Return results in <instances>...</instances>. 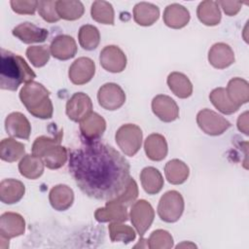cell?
I'll return each instance as SVG.
<instances>
[{"instance_id": "obj_1", "label": "cell", "mask_w": 249, "mask_h": 249, "mask_svg": "<svg viewBox=\"0 0 249 249\" xmlns=\"http://www.w3.org/2000/svg\"><path fill=\"white\" fill-rule=\"evenodd\" d=\"M68 170L85 195L100 200H112L121 196L131 178L124 157L97 140L85 141L69 153Z\"/></svg>"}, {"instance_id": "obj_2", "label": "cell", "mask_w": 249, "mask_h": 249, "mask_svg": "<svg viewBox=\"0 0 249 249\" xmlns=\"http://www.w3.org/2000/svg\"><path fill=\"white\" fill-rule=\"evenodd\" d=\"M36 77L23 57L12 52L1 49L0 88L15 91L22 83H29Z\"/></svg>"}, {"instance_id": "obj_3", "label": "cell", "mask_w": 249, "mask_h": 249, "mask_svg": "<svg viewBox=\"0 0 249 249\" xmlns=\"http://www.w3.org/2000/svg\"><path fill=\"white\" fill-rule=\"evenodd\" d=\"M50 91L37 82H29L19 91V98L27 111L36 118L50 119L53 116V104Z\"/></svg>"}, {"instance_id": "obj_4", "label": "cell", "mask_w": 249, "mask_h": 249, "mask_svg": "<svg viewBox=\"0 0 249 249\" xmlns=\"http://www.w3.org/2000/svg\"><path fill=\"white\" fill-rule=\"evenodd\" d=\"M62 136L63 130L60 129L53 137L40 136L36 138L32 145V155L41 158L50 169L61 167L68 159L65 147L60 145Z\"/></svg>"}, {"instance_id": "obj_5", "label": "cell", "mask_w": 249, "mask_h": 249, "mask_svg": "<svg viewBox=\"0 0 249 249\" xmlns=\"http://www.w3.org/2000/svg\"><path fill=\"white\" fill-rule=\"evenodd\" d=\"M142 130L133 124H126L122 125L116 132V143L128 157H133L140 149L142 143Z\"/></svg>"}, {"instance_id": "obj_6", "label": "cell", "mask_w": 249, "mask_h": 249, "mask_svg": "<svg viewBox=\"0 0 249 249\" xmlns=\"http://www.w3.org/2000/svg\"><path fill=\"white\" fill-rule=\"evenodd\" d=\"M184 211V199L177 191L166 192L158 204V214L166 223L178 221Z\"/></svg>"}, {"instance_id": "obj_7", "label": "cell", "mask_w": 249, "mask_h": 249, "mask_svg": "<svg viewBox=\"0 0 249 249\" xmlns=\"http://www.w3.org/2000/svg\"><path fill=\"white\" fill-rule=\"evenodd\" d=\"M196 123L204 133L212 136L224 133L231 126L228 120L209 109H203L197 113Z\"/></svg>"}, {"instance_id": "obj_8", "label": "cell", "mask_w": 249, "mask_h": 249, "mask_svg": "<svg viewBox=\"0 0 249 249\" xmlns=\"http://www.w3.org/2000/svg\"><path fill=\"white\" fill-rule=\"evenodd\" d=\"M154 218L155 211L152 205L145 199H140L131 206L130 221L141 237L151 227Z\"/></svg>"}, {"instance_id": "obj_9", "label": "cell", "mask_w": 249, "mask_h": 249, "mask_svg": "<svg viewBox=\"0 0 249 249\" xmlns=\"http://www.w3.org/2000/svg\"><path fill=\"white\" fill-rule=\"evenodd\" d=\"M25 230V222L21 215L14 212H5L0 217V246L4 242L9 244V240L13 237L23 234Z\"/></svg>"}, {"instance_id": "obj_10", "label": "cell", "mask_w": 249, "mask_h": 249, "mask_svg": "<svg viewBox=\"0 0 249 249\" xmlns=\"http://www.w3.org/2000/svg\"><path fill=\"white\" fill-rule=\"evenodd\" d=\"M97 99L101 107L114 111L124 105L125 102V93L119 85L107 83L98 89Z\"/></svg>"}, {"instance_id": "obj_11", "label": "cell", "mask_w": 249, "mask_h": 249, "mask_svg": "<svg viewBox=\"0 0 249 249\" xmlns=\"http://www.w3.org/2000/svg\"><path fill=\"white\" fill-rule=\"evenodd\" d=\"M92 102L89 95L83 92L74 93L66 104V114L74 122L81 123L92 113Z\"/></svg>"}, {"instance_id": "obj_12", "label": "cell", "mask_w": 249, "mask_h": 249, "mask_svg": "<svg viewBox=\"0 0 249 249\" xmlns=\"http://www.w3.org/2000/svg\"><path fill=\"white\" fill-rule=\"evenodd\" d=\"M101 66L108 72H122L126 65V56L124 53L117 46H106L99 55Z\"/></svg>"}, {"instance_id": "obj_13", "label": "cell", "mask_w": 249, "mask_h": 249, "mask_svg": "<svg viewBox=\"0 0 249 249\" xmlns=\"http://www.w3.org/2000/svg\"><path fill=\"white\" fill-rule=\"evenodd\" d=\"M152 110L154 114L162 122L170 123L179 116V108L176 102L169 96L159 94L153 98Z\"/></svg>"}, {"instance_id": "obj_14", "label": "cell", "mask_w": 249, "mask_h": 249, "mask_svg": "<svg viewBox=\"0 0 249 249\" xmlns=\"http://www.w3.org/2000/svg\"><path fill=\"white\" fill-rule=\"evenodd\" d=\"M95 72L93 60L89 57H79L69 68V79L75 85H84L91 80Z\"/></svg>"}, {"instance_id": "obj_15", "label": "cell", "mask_w": 249, "mask_h": 249, "mask_svg": "<svg viewBox=\"0 0 249 249\" xmlns=\"http://www.w3.org/2000/svg\"><path fill=\"white\" fill-rule=\"evenodd\" d=\"M5 129L7 133L13 137L27 140L30 136L31 125L23 114L14 112L7 116L5 120Z\"/></svg>"}, {"instance_id": "obj_16", "label": "cell", "mask_w": 249, "mask_h": 249, "mask_svg": "<svg viewBox=\"0 0 249 249\" xmlns=\"http://www.w3.org/2000/svg\"><path fill=\"white\" fill-rule=\"evenodd\" d=\"M95 220L101 223L105 222H124L127 220L126 206L116 199L108 200L104 207L96 209L94 213Z\"/></svg>"}, {"instance_id": "obj_17", "label": "cell", "mask_w": 249, "mask_h": 249, "mask_svg": "<svg viewBox=\"0 0 249 249\" xmlns=\"http://www.w3.org/2000/svg\"><path fill=\"white\" fill-rule=\"evenodd\" d=\"M106 128L105 120L97 113L92 112L80 123V130L85 141H96Z\"/></svg>"}, {"instance_id": "obj_18", "label": "cell", "mask_w": 249, "mask_h": 249, "mask_svg": "<svg viewBox=\"0 0 249 249\" xmlns=\"http://www.w3.org/2000/svg\"><path fill=\"white\" fill-rule=\"evenodd\" d=\"M13 35L25 44L44 42L48 37V30L36 26L31 22H22L13 29Z\"/></svg>"}, {"instance_id": "obj_19", "label": "cell", "mask_w": 249, "mask_h": 249, "mask_svg": "<svg viewBox=\"0 0 249 249\" xmlns=\"http://www.w3.org/2000/svg\"><path fill=\"white\" fill-rule=\"evenodd\" d=\"M208 60L215 68L224 69L234 62V53L229 45L216 43L209 50Z\"/></svg>"}, {"instance_id": "obj_20", "label": "cell", "mask_w": 249, "mask_h": 249, "mask_svg": "<svg viewBox=\"0 0 249 249\" xmlns=\"http://www.w3.org/2000/svg\"><path fill=\"white\" fill-rule=\"evenodd\" d=\"M50 51L53 57L59 60H67L75 56L77 45L71 36L59 35L53 40Z\"/></svg>"}, {"instance_id": "obj_21", "label": "cell", "mask_w": 249, "mask_h": 249, "mask_svg": "<svg viewBox=\"0 0 249 249\" xmlns=\"http://www.w3.org/2000/svg\"><path fill=\"white\" fill-rule=\"evenodd\" d=\"M25 192L22 182L16 179H4L0 184V199L3 203L13 204L19 201Z\"/></svg>"}, {"instance_id": "obj_22", "label": "cell", "mask_w": 249, "mask_h": 249, "mask_svg": "<svg viewBox=\"0 0 249 249\" xmlns=\"http://www.w3.org/2000/svg\"><path fill=\"white\" fill-rule=\"evenodd\" d=\"M190 20L189 11L182 5H168L163 12V21L165 25L171 28H182Z\"/></svg>"}, {"instance_id": "obj_23", "label": "cell", "mask_w": 249, "mask_h": 249, "mask_svg": "<svg viewBox=\"0 0 249 249\" xmlns=\"http://www.w3.org/2000/svg\"><path fill=\"white\" fill-rule=\"evenodd\" d=\"M144 149L147 157L155 161L163 160L167 155L166 140L159 133H152L146 138Z\"/></svg>"}, {"instance_id": "obj_24", "label": "cell", "mask_w": 249, "mask_h": 249, "mask_svg": "<svg viewBox=\"0 0 249 249\" xmlns=\"http://www.w3.org/2000/svg\"><path fill=\"white\" fill-rule=\"evenodd\" d=\"M49 199L53 209L57 211H64L72 205L74 193L66 185H57L51 190Z\"/></svg>"}, {"instance_id": "obj_25", "label": "cell", "mask_w": 249, "mask_h": 249, "mask_svg": "<svg viewBox=\"0 0 249 249\" xmlns=\"http://www.w3.org/2000/svg\"><path fill=\"white\" fill-rule=\"evenodd\" d=\"M140 180L144 191L148 195H156L163 187L162 175L153 166H148L142 169L140 173Z\"/></svg>"}, {"instance_id": "obj_26", "label": "cell", "mask_w": 249, "mask_h": 249, "mask_svg": "<svg viewBox=\"0 0 249 249\" xmlns=\"http://www.w3.org/2000/svg\"><path fill=\"white\" fill-rule=\"evenodd\" d=\"M160 17V10L157 6L141 2L134 6L133 9V18L134 20L142 26L152 25L155 21L158 20Z\"/></svg>"}, {"instance_id": "obj_27", "label": "cell", "mask_w": 249, "mask_h": 249, "mask_svg": "<svg viewBox=\"0 0 249 249\" xmlns=\"http://www.w3.org/2000/svg\"><path fill=\"white\" fill-rule=\"evenodd\" d=\"M167 85L170 90L179 98H187L193 93V85L183 73H170L167 77Z\"/></svg>"}, {"instance_id": "obj_28", "label": "cell", "mask_w": 249, "mask_h": 249, "mask_svg": "<svg viewBox=\"0 0 249 249\" xmlns=\"http://www.w3.org/2000/svg\"><path fill=\"white\" fill-rule=\"evenodd\" d=\"M44 161L41 158L34 155H25L18 163V170L23 177L28 179H37L43 174Z\"/></svg>"}, {"instance_id": "obj_29", "label": "cell", "mask_w": 249, "mask_h": 249, "mask_svg": "<svg viewBox=\"0 0 249 249\" xmlns=\"http://www.w3.org/2000/svg\"><path fill=\"white\" fill-rule=\"evenodd\" d=\"M164 173L169 183L179 185L187 180L189 176V167L182 160L174 159L165 164Z\"/></svg>"}, {"instance_id": "obj_30", "label": "cell", "mask_w": 249, "mask_h": 249, "mask_svg": "<svg viewBox=\"0 0 249 249\" xmlns=\"http://www.w3.org/2000/svg\"><path fill=\"white\" fill-rule=\"evenodd\" d=\"M226 91L230 100L239 107L248 101V83L243 79H231L228 84Z\"/></svg>"}, {"instance_id": "obj_31", "label": "cell", "mask_w": 249, "mask_h": 249, "mask_svg": "<svg viewBox=\"0 0 249 249\" xmlns=\"http://www.w3.org/2000/svg\"><path fill=\"white\" fill-rule=\"evenodd\" d=\"M197 18L205 25H216L220 22L221 13L215 1H203L197 7Z\"/></svg>"}, {"instance_id": "obj_32", "label": "cell", "mask_w": 249, "mask_h": 249, "mask_svg": "<svg viewBox=\"0 0 249 249\" xmlns=\"http://www.w3.org/2000/svg\"><path fill=\"white\" fill-rule=\"evenodd\" d=\"M24 145L13 138H4L0 144L1 160L14 162L20 159L24 154Z\"/></svg>"}, {"instance_id": "obj_33", "label": "cell", "mask_w": 249, "mask_h": 249, "mask_svg": "<svg viewBox=\"0 0 249 249\" xmlns=\"http://www.w3.org/2000/svg\"><path fill=\"white\" fill-rule=\"evenodd\" d=\"M56 13L60 18L75 20L84 14V5L80 1H56Z\"/></svg>"}, {"instance_id": "obj_34", "label": "cell", "mask_w": 249, "mask_h": 249, "mask_svg": "<svg viewBox=\"0 0 249 249\" xmlns=\"http://www.w3.org/2000/svg\"><path fill=\"white\" fill-rule=\"evenodd\" d=\"M209 99L220 112L227 115L236 112L239 108V106L235 105L230 100L226 89L224 88H217L213 89L209 94Z\"/></svg>"}, {"instance_id": "obj_35", "label": "cell", "mask_w": 249, "mask_h": 249, "mask_svg": "<svg viewBox=\"0 0 249 249\" xmlns=\"http://www.w3.org/2000/svg\"><path fill=\"white\" fill-rule=\"evenodd\" d=\"M78 39L83 49L87 51H91L97 48L100 42V34L95 26L86 24L81 26L78 34Z\"/></svg>"}, {"instance_id": "obj_36", "label": "cell", "mask_w": 249, "mask_h": 249, "mask_svg": "<svg viewBox=\"0 0 249 249\" xmlns=\"http://www.w3.org/2000/svg\"><path fill=\"white\" fill-rule=\"evenodd\" d=\"M91 18L103 24H114V10L112 5L106 1H95L90 9Z\"/></svg>"}, {"instance_id": "obj_37", "label": "cell", "mask_w": 249, "mask_h": 249, "mask_svg": "<svg viewBox=\"0 0 249 249\" xmlns=\"http://www.w3.org/2000/svg\"><path fill=\"white\" fill-rule=\"evenodd\" d=\"M110 238L113 242H124L125 244L135 239V231L132 228L126 225L115 222L108 227Z\"/></svg>"}, {"instance_id": "obj_38", "label": "cell", "mask_w": 249, "mask_h": 249, "mask_svg": "<svg viewBox=\"0 0 249 249\" xmlns=\"http://www.w3.org/2000/svg\"><path fill=\"white\" fill-rule=\"evenodd\" d=\"M26 56L35 67L44 66L50 58V51L47 46H32L27 48Z\"/></svg>"}, {"instance_id": "obj_39", "label": "cell", "mask_w": 249, "mask_h": 249, "mask_svg": "<svg viewBox=\"0 0 249 249\" xmlns=\"http://www.w3.org/2000/svg\"><path fill=\"white\" fill-rule=\"evenodd\" d=\"M148 247L151 249H161V248H171L173 245V238L170 233L163 230H157L153 231L147 239Z\"/></svg>"}, {"instance_id": "obj_40", "label": "cell", "mask_w": 249, "mask_h": 249, "mask_svg": "<svg viewBox=\"0 0 249 249\" xmlns=\"http://www.w3.org/2000/svg\"><path fill=\"white\" fill-rule=\"evenodd\" d=\"M56 1H39L38 2V13L42 18L48 22H55L59 20V17L56 13L55 8Z\"/></svg>"}, {"instance_id": "obj_41", "label": "cell", "mask_w": 249, "mask_h": 249, "mask_svg": "<svg viewBox=\"0 0 249 249\" xmlns=\"http://www.w3.org/2000/svg\"><path fill=\"white\" fill-rule=\"evenodd\" d=\"M137 196H138L137 184L133 180V178H130L129 183H128L125 191L121 196H119L118 197H116L114 199H116L117 201L121 202L122 204H124L125 206H128L136 199Z\"/></svg>"}, {"instance_id": "obj_42", "label": "cell", "mask_w": 249, "mask_h": 249, "mask_svg": "<svg viewBox=\"0 0 249 249\" xmlns=\"http://www.w3.org/2000/svg\"><path fill=\"white\" fill-rule=\"evenodd\" d=\"M13 11L20 15H33L38 6V1H18L12 0L10 2Z\"/></svg>"}, {"instance_id": "obj_43", "label": "cell", "mask_w": 249, "mask_h": 249, "mask_svg": "<svg viewBox=\"0 0 249 249\" xmlns=\"http://www.w3.org/2000/svg\"><path fill=\"white\" fill-rule=\"evenodd\" d=\"M217 3L222 6L224 12H225L228 16H234L235 14L238 13V11L240 10V7H241V3H240V2L219 1V2H217Z\"/></svg>"}, {"instance_id": "obj_44", "label": "cell", "mask_w": 249, "mask_h": 249, "mask_svg": "<svg viewBox=\"0 0 249 249\" xmlns=\"http://www.w3.org/2000/svg\"><path fill=\"white\" fill-rule=\"evenodd\" d=\"M247 112H244L242 115L239 116L237 120V127L240 131H242L244 134L248 135V129H247Z\"/></svg>"}, {"instance_id": "obj_45", "label": "cell", "mask_w": 249, "mask_h": 249, "mask_svg": "<svg viewBox=\"0 0 249 249\" xmlns=\"http://www.w3.org/2000/svg\"><path fill=\"white\" fill-rule=\"evenodd\" d=\"M183 246H185V247H192V248H196V244H194V243H191V242H183V243H181V244H178V245L176 246V248H179V247H183Z\"/></svg>"}]
</instances>
